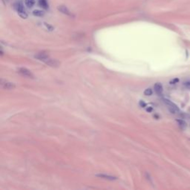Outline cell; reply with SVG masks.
<instances>
[{
	"mask_svg": "<svg viewBox=\"0 0 190 190\" xmlns=\"http://www.w3.org/2000/svg\"><path fill=\"white\" fill-rule=\"evenodd\" d=\"M183 85H184V86H185L186 88L190 89V80H189V81H186V82H185V83H183Z\"/></svg>",
	"mask_w": 190,
	"mask_h": 190,
	"instance_id": "cell-16",
	"label": "cell"
},
{
	"mask_svg": "<svg viewBox=\"0 0 190 190\" xmlns=\"http://www.w3.org/2000/svg\"><path fill=\"white\" fill-rule=\"evenodd\" d=\"M0 85H1V87L3 89H5V90H13L16 88V85L13 83L10 82L5 79L0 80Z\"/></svg>",
	"mask_w": 190,
	"mask_h": 190,
	"instance_id": "cell-3",
	"label": "cell"
},
{
	"mask_svg": "<svg viewBox=\"0 0 190 190\" xmlns=\"http://www.w3.org/2000/svg\"><path fill=\"white\" fill-rule=\"evenodd\" d=\"M25 4L28 8H31L35 5V0H25Z\"/></svg>",
	"mask_w": 190,
	"mask_h": 190,
	"instance_id": "cell-13",
	"label": "cell"
},
{
	"mask_svg": "<svg viewBox=\"0 0 190 190\" xmlns=\"http://www.w3.org/2000/svg\"><path fill=\"white\" fill-rule=\"evenodd\" d=\"M154 89H155V91L156 92V94H161L163 93V85L160 83H157L155 84Z\"/></svg>",
	"mask_w": 190,
	"mask_h": 190,
	"instance_id": "cell-8",
	"label": "cell"
},
{
	"mask_svg": "<svg viewBox=\"0 0 190 190\" xmlns=\"http://www.w3.org/2000/svg\"><path fill=\"white\" fill-rule=\"evenodd\" d=\"M33 14L35 16H39V17H42L45 15V12L42 10H34L33 11Z\"/></svg>",
	"mask_w": 190,
	"mask_h": 190,
	"instance_id": "cell-12",
	"label": "cell"
},
{
	"mask_svg": "<svg viewBox=\"0 0 190 190\" xmlns=\"http://www.w3.org/2000/svg\"><path fill=\"white\" fill-rule=\"evenodd\" d=\"M48 56H49V55H48L47 53H45V52H40V53H38L37 54L35 55V58H36V59H38L39 60L43 62V60H45L47 57H48Z\"/></svg>",
	"mask_w": 190,
	"mask_h": 190,
	"instance_id": "cell-7",
	"label": "cell"
},
{
	"mask_svg": "<svg viewBox=\"0 0 190 190\" xmlns=\"http://www.w3.org/2000/svg\"><path fill=\"white\" fill-rule=\"evenodd\" d=\"M178 82H179V79L176 78V79L172 80V81L170 82V83H171V84H175V83H178Z\"/></svg>",
	"mask_w": 190,
	"mask_h": 190,
	"instance_id": "cell-17",
	"label": "cell"
},
{
	"mask_svg": "<svg viewBox=\"0 0 190 190\" xmlns=\"http://www.w3.org/2000/svg\"><path fill=\"white\" fill-rule=\"evenodd\" d=\"M177 122H178L179 126H180V128L181 129L185 130V129L186 128V127H187V123H186V122L185 120L180 119V120H177Z\"/></svg>",
	"mask_w": 190,
	"mask_h": 190,
	"instance_id": "cell-11",
	"label": "cell"
},
{
	"mask_svg": "<svg viewBox=\"0 0 190 190\" xmlns=\"http://www.w3.org/2000/svg\"><path fill=\"white\" fill-rule=\"evenodd\" d=\"M97 177L98 178H101L106 180H115L117 179V178L114 177V176H111V175H104V174H100V175H96Z\"/></svg>",
	"mask_w": 190,
	"mask_h": 190,
	"instance_id": "cell-9",
	"label": "cell"
},
{
	"mask_svg": "<svg viewBox=\"0 0 190 190\" xmlns=\"http://www.w3.org/2000/svg\"><path fill=\"white\" fill-rule=\"evenodd\" d=\"M39 4H40V6L45 10H48L49 8L47 0H39Z\"/></svg>",
	"mask_w": 190,
	"mask_h": 190,
	"instance_id": "cell-10",
	"label": "cell"
},
{
	"mask_svg": "<svg viewBox=\"0 0 190 190\" xmlns=\"http://www.w3.org/2000/svg\"><path fill=\"white\" fill-rule=\"evenodd\" d=\"M163 103L166 105V106H167L169 111L171 113H172V114H173V115L178 114V113L180 111L178 107L174 103H172V101H170L169 100H167V99H163Z\"/></svg>",
	"mask_w": 190,
	"mask_h": 190,
	"instance_id": "cell-2",
	"label": "cell"
},
{
	"mask_svg": "<svg viewBox=\"0 0 190 190\" xmlns=\"http://www.w3.org/2000/svg\"><path fill=\"white\" fill-rule=\"evenodd\" d=\"M13 7H14V9L16 10V11L17 12V13L19 14V16H20L21 18H22V19H27L28 18V13H27V12L25 9V7H24V5H23L22 2L19 1V2H15Z\"/></svg>",
	"mask_w": 190,
	"mask_h": 190,
	"instance_id": "cell-1",
	"label": "cell"
},
{
	"mask_svg": "<svg viewBox=\"0 0 190 190\" xmlns=\"http://www.w3.org/2000/svg\"><path fill=\"white\" fill-rule=\"evenodd\" d=\"M44 25L46 27V28L48 30V31H53V27L50 25L49 24H47V23H44Z\"/></svg>",
	"mask_w": 190,
	"mask_h": 190,
	"instance_id": "cell-15",
	"label": "cell"
},
{
	"mask_svg": "<svg viewBox=\"0 0 190 190\" xmlns=\"http://www.w3.org/2000/svg\"><path fill=\"white\" fill-rule=\"evenodd\" d=\"M57 9H58L59 11H60L62 13H63V14H65V15H67V16H72V14H71V13L70 12L69 9H68L67 7L64 6V5H60V6H58V7H57Z\"/></svg>",
	"mask_w": 190,
	"mask_h": 190,
	"instance_id": "cell-6",
	"label": "cell"
},
{
	"mask_svg": "<svg viewBox=\"0 0 190 190\" xmlns=\"http://www.w3.org/2000/svg\"><path fill=\"white\" fill-rule=\"evenodd\" d=\"M18 72L22 76H23V77L31 78V79H34V75L33 74V73L30 70H28L25 68H20V69H19Z\"/></svg>",
	"mask_w": 190,
	"mask_h": 190,
	"instance_id": "cell-5",
	"label": "cell"
},
{
	"mask_svg": "<svg viewBox=\"0 0 190 190\" xmlns=\"http://www.w3.org/2000/svg\"><path fill=\"white\" fill-rule=\"evenodd\" d=\"M43 63H45L46 65L53 67V68H57L60 65V62H59L58 60H54V59H51L50 56L47 57L45 60H43Z\"/></svg>",
	"mask_w": 190,
	"mask_h": 190,
	"instance_id": "cell-4",
	"label": "cell"
},
{
	"mask_svg": "<svg viewBox=\"0 0 190 190\" xmlns=\"http://www.w3.org/2000/svg\"><path fill=\"white\" fill-rule=\"evenodd\" d=\"M152 93H153V91H152V90H151V88H147L144 91V94L146 95V96H150V95L152 94Z\"/></svg>",
	"mask_w": 190,
	"mask_h": 190,
	"instance_id": "cell-14",
	"label": "cell"
}]
</instances>
